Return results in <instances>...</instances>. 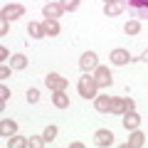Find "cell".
Segmentation results:
<instances>
[{"mask_svg":"<svg viewBox=\"0 0 148 148\" xmlns=\"http://www.w3.org/2000/svg\"><path fill=\"white\" fill-rule=\"evenodd\" d=\"M94 79H96L99 86H111V84H114V74H111L109 67H101V64H99V67L94 69Z\"/></svg>","mask_w":148,"mask_h":148,"instance_id":"cell-4","label":"cell"},{"mask_svg":"<svg viewBox=\"0 0 148 148\" xmlns=\"http://www.w3.org/2000/svg\"><path fill=\"white\" fill-rule=\"evenodd\" d=\"M123 10H126V0H111V3H106V5H104V15H109V17L121 15Z\"/></svg>","mask_w":148,"mask_h":148,"instance_id":"cell-7","label":"cell"},{"mask_svg":"<svg viewBox=\"0 0 148 148\" xmlns=\"http://www.w3.org/2000/svg\"><path fill=\"white\" fill-rule=\"evenodd\" d=\"M27 101H30V104H37V101H40V89H35V86L27 89Z\"/></svg>","mask_w":148,"mask_h":148,"instance_id":"cell-25","label":"cell"},{"mask_svg":"<svg viewBox=\"0 0 148 148\" xmlns=\"http://www.w3.org/2000/svg\"><path fill=\"white\" fill-rule=\"evenodd\" d=\"M106 3H111V0H106Z\"/></svg>","mask_w":148,"mask_h":148,"instance_id":"cell-31","label":"cell"},{"mask_svg":"<svg viewBox=\"0 0 148 148\" xmlns=\"http://www.w3.org/2000/svg\"><path fill=\"white\" fill-rule=\"evenodd\" d=\"M42 27H45V35H49V37H57V35H59V30H62L57 20H45V22H42Z\"/></svg>","mask_w":148,"mask_h":148,"instance_id":"cell-17","label":"cell"},{"mask_svg":"<svg viewBox=\"0 0 148 148\" xmlns=\"http://www.w3.org/2000/svg\"><path fill=\"white\" fill-rule=\"evenodd\" d=\"M123 32H126V35H138V32H141V22L138 20H128L126 25H123Z\"/></svg>","mask_w":148,"mask_h":148,"instance_id":"cell-21","label":"cell"},{"mask_svg":"<svg viewBox=\"0 0 148 148\" xmlns=\"http://www.w3.org/2000/svg\"><path fill=\"white\" fill-rule=\"evenodd\" d=\"M27 32H30V37H35V40H42V37H45V27L40 25V22H30Z\"/></svg>","mask_w":148,"mask_h":148,"instance_id":"cell-19","label":"cell"},{"mask_svg":"<svg viewBox=\"0 0 148 148\" xmlns=\"http://www.w3.org/2000/svg\"><path fill=\"white\" fill-rule=\"evenodd\" d=\"M52 104L57 106V109H67V106H69L67 91H52Z\"/></svg>","mask_w":148,"mask_h":148,"instance_id":"cell-16","label":"cell"},{"mask_svg":"<svg viewBox=\"0 0 148 148\" xmlns=\"http://www.w3.org/2000/svg\"><path fill=\"white\" fill-rule=\"evenodd\" d=\"M42 136H45V141H47V143H52L54 138H57V126H47Z\"/></svg>","mask_w":148,"mask_h":148,"instance_id":"cell-22","label":"cell"},{"mask_svg":"<svg viewBox=\"0 0 148 148\" xmlns=\"http://www.w3.org/2000/svg\"><path fill=\"white\" fill-rule=\"evenodd\" d=\"M131 62V54H128V49H114L111 52V64H116V67H123V64Z\"/></svg>","mask_w":148,"mask_h":148,"instance_id":"cell-9","label":"cell"},{"mask_svg":"<svg viewBox=\"0 0 148 148\" xmlns=\"http://www.w3.org/2000/svg\"><path fill=\"white\" fill-rule=\"evenodd\" d=\"M10 69H12V67L3 64V67H0V79H10Z\"/></svg>","mask_w":148,"mask_h":148,"instance_id":"cell-27","label":"cell"},{"mask_svg":"<svg viewBox=\"0 0 148 148\" xmlns=\"http://www.w3.org/2000/svg\"><path fill=\"white\" fill-rule=\"evenodd\" d=\"M8 57H10V52H8L5 47H0V59H8Z\"/></svg>","mask_w":148,"mask_h":148,"instance_id":"cell-29","label":"cell"},{"mask_svg":"<svg viewBox=\"0 0 148 148\" xmlns=\"http://www.w3.org/2000/svg\"><path fill=\"white\" fill-rule=\"evenodd\" d=\"M8 148H30V138H25V136H10Z\"/></svg>","mask_w":148,"mask_h":148,"instance_id":"cell-18","label":"cell"},{"mask_svg":"<svg viewBox=\"0 0 148 148\" xmlns=\"http://www.w3.org/2000/svg\"><path fill=\"white\" fill-rule=\"evenodd\" d=\"M22 15H25V8L22 5H5L3 8V20H17Z\"/></svg>","mask_w":148,"mask_h":148,"instance_id":"cell-11","label":"cell"},{"mask_svg":"<svg viewBox=\"0 0 148 148\" xmlns=\"http://www.w3.org/2000/svg\"><path fill=\"white\" fill-rule=\"evenodd\" d=\"M141 146H146V136H143V133L136 128V131L128 136V141L123 143V148H141Z\"/></svg>","mask_w":148,"mask_h":148,"instance_id":"cell-14","label":"cell"},{"mask_svg":"<svg viewBox=\"0 0 148 148\" xmlns=\"http://www.w3.org/2000/svg\"><path fill=\"white\" fill-rule=\"evenodd\" d=\"M45 84H47L49 91H64L67 84H69V79H64L62 74H57V72H49L47 77H45Z\"/></svg>","mask_w":148,"mask_h":148,"instance_id":"cell-3","label":"cell"},{"mask_svg":"<svg viewBox=\"0 0 148 148\" xmlns=\"http://www.w3.org/2000/svg\"><path fill=\"white\" fill-rule=\"evenodd\" d=\"M126 5L131 8L138 17H148V0H126Z\"/></svg>","mask_w":148,"mask_h":148,"instance_id":"cell-10","label":"cell"},{"mask_svg":"<svg viewBox=\"0 0 148 148\" xmlns=\"http://www.w3.org/2000/svg\"><path fill=\"white\" fill-rule=\"evenodd\" d=\"M8 22L10 20H0V35H8Z\"/></svg>","mask_w":148,"mask_h":148,"instance_id":"cell-28","label":"cell"},{"mask_svg":"<svg viewBox=\"0 0 148 148\" xmlns=\"http://www.w3.org/2000/svg\"><path fill=\"white\" fill-rule=\"evenodd\" d=\"M77 89H79L82 99H96V91H99V84H96V79L91 77L89 72L82 74V79L77 82Z\"/></svg>","mask_w":148,"mask_h":148,"instance_id":"cell-1","label":"cell"},{"mask_svg":"<svg viewBox=\"0 0 148 148\" xmlns=\"http://www.w3.org/2000/svg\"><path fill=\"white\" fill-rule=\"evenodd\" d=\"M42 146H47L45 136H30V148H42Z\"/></svg>","mask_w":148,"mask_h":148,"instance_id":"cell-23","label":"cell"},{"mask_svg":"<svg viewBox=\"0 0 148 148\" xmlns=\"http://www.w3.org/2000/svg\"><path fill=\"white\" fill-rule=\"evenodd\" d=\"M128 111H136V101L128 99V96H111V114H128Z\"/></svg>","mask_w":148,"mask_h":148,"instance_id":"cell-2","label":"cell"},{"mask_svg":"<svg viewBox=\"0 0 148 148\" xmlns=\"http://www.w3.org/2000/svg\"><path fill=\"white\" fill-rule=\"evenodd\" d=\"M138 126H141V116H138L136 111L123 114V128H126V131H136Z\"/></svg>","mask_w":148,"mask_h":148,"instance_id":"cell-13","label":"cell"},{"mask_svg":"<svg viewBox=\"0 0 148 148\" xmlns=\"http://www.w3.org/2000/svg\"><path fill=\"white\" fill-rule=\"evenodd\" d=\"M94 109L99 111V114H111V96H106V94H96V99H94Z\"/></svg>","mask_w":148,"mask_h":148,"instance_id":"cell-12","label":"cell"},{"mask_svg":"<svg viewBox=\"0 0 148 148\" xmlns=\"http://www.w3.org/2000/svg\"><path fill=\"white\" fill-rule=\"evenodd\" d=\"M141 62H148V49H146V52L141 54Z\"/></svg>","mask_w":148,"mask_h":148,"instance_id":"cell-30","label":"cell"},{"mask_svg":"<svg viewBox=\"0 0 148 148\" xmlns=\"http://www.w3.org/2000/svg\"><path fill=\"white\" fill-rule=\"evenodd\" d=\"M94 143H96V146H101V148L114 146V133L106 131V128H99V131L94 133Z\"/></svg>","mask_w":148,"mask_h":148,"instance_id":"cell-6","label":"cell"},{"mask_svg":"<svg viewBox=\"0 0 148 148\" xmlns=\"http://www.w3.org/2000/svg\"><path fill=\"white\" fill-rule=\"evenodd\" d=\"M62 12H64L62 3H49V5H45V8H42L45 20H59V17H62Z\"/></svg>","mask_w":148,"mask_h":148,"instance_id":"cell-5","label":"cell"},{"mask_svg":"<svg viewBox=\"0 0 148 148\" xmlns=\"http://www.w3.org/2000/svg\"><path fill=\"white\" fill-rule=\"evenodd\" d=\"M79 67L84 69V72H91V69L99 67V57H96L94 52H84V54H82V59H79Z\"/></svg>","mask_w":148,"mask_h":148,"instance_id":"cell-8","label":"cell"},{"mask_svg":"<svg viewBox=\"0 0 148 148\" xmlns=\"http://www.w3.org/2000/svg\"><path fill=\"white\" fill-rule=\"evenodd\" d=\"M62 8H64V12H74L79 8V0H62Z\"/></svg>","mask_w":148,"mask_h":148,"instance_id":"cell-24","label":"cell"},{"mask_svg":"<svg viewBox=\"0 0 148 148\" xmlns=\"http://www.w3.org/2000/svg\"><path fill=\"white\" fill-rule=\"evenodd\" d=\"M0 133H3V136H15L17 133V123L15 121H10V119H3V121H0Z\"/></svg>","mask_w":148,"mask_h":148,"instance_id":"cell-15","label":"cell"},{"mask_svg":"<svg viewBox=\"0 0 148 148\" xmlns=\"http://www.w3.org/2000/svg\"><path fill=\"white\" fill-rule=\"evenodd\" d=\"M8 99H10V89L3 84V86H0V109L5 106V101H8Z\"/></svg>","mask_w":148,"mask_h":148,"instance_id":"cell-26","label":"cell"},{"mask_svg":"<svg viewBox=\"0 0 148 148\" xmlns=\"http://www.w3.org/2000/svg\"><path fill=\"white\" fill-rule=\"evenodd\" d=\"M10 67L12 69H25L27 67V57L25 54H12L10 57Z\"/></svg>","mask_w":148,"mask_h":148,"instance_id":"cell-20","label":"cell"}]
</instances>
